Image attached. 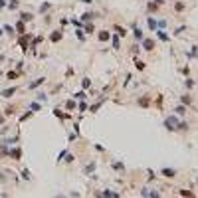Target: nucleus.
<instances>
[{"label": "nucleus", "mask_w": 198, "mask_h": 198, "mask_svg": "<svg viewBox=\"0 0 198 198\" xmlns=\"http://www.w3.org/2000/svg\"><path fill=\"white\" fill-rule=\"evenodd\" d=\"M141 42H143V48H145L147 52H152V50H155V40L145 38V36H143V40H141Z\"/></svg>", "instance_id": "f03ea898"}, {"label": "nucleus", "mask_w": 198, "mask_h": 198, "mask_svg": "<svg viewBox=\"0 0 198 198\" xmlns=\"http://www.w3.org/2000/svg\"><path fill=\"white\" fill-rule=\"evenodd\" d=\"M182 8H184V4H182V2H176V10H178V12H180Z\"/></svg>", "instance_id": "ea45409f"}, {"label": "nucleus", "mask_w": 198, "mask_h": 198, "mask_svg": "<svg viewBox=\"0 0 198 198\" xmlns=\"http://www.w3.org/2000/svg\"><path fill=\"white\" fill-rule=\"evenodd\" d=\"M174 115L184 117V115H186V105H176V107H174Z\"/></svg>", "instance_id": "1a4fd4ad"}, {"label": "nucleus", "mask_w": 198, "mask_h": 198, "mask_svg": "<svg viewBox=\"0 0 198 198\" xmlns=\"http://www.w3.org/2000/svg\"><path fill=\"white\" fill-rule=\"evenodd\" d=\"M147 24H149V28H151L152 32H155V30H157V20L152 18V16H149V18H147Z\"/></svg>", "instance_id": "9d476101"}, {"label": "nucleus", "mask_w": 198, "mask_h": 198, "mask_svg": "<svg viewBox=\"0 0 198 198\" xmlns=\"http://www.w3.org/2000/svg\"><path fill=\"white\" fill-rule=\"evenodd\" d=\"M186 87H188V89H192V87H194V81H192V79H186V83H184Z\"/></svg>", "instance_id": "c9c22d12"}, {"label": "nucleus", "mask_w": 198, "mask_h": 198, "mask_svg": "<svg viewBox=\"0 0 198 198\" xmlns=\"http://www.w3.org/2000/svg\"><path fill=\"white\" fill-rule=\"evenodd\" d=\"M2 34H4V30H2V28H0V36H2Z\"/></svg>", "instance_id": "49530a36"}, {"label": "nucleus", "mask_w": 198, "mask_h": 198, "mask_svg": "<svg viewBox=\"0 0 198 198\" xmlns=\"http://www.w3.org/2000/svg\"><path fill=\"white\" fill-rule=\"evenodd\" d=\"M178 194H180V196H194V192H190V190H180Z\"/></svg>", "instance_id": "c756f323"}, {"label": "nucleus", "mask_w": 198, "mask_h": 198, "mask_svg": "<svg viewBox=\"0 0 198 198\" xmlns=\"http://www.w3.org/2000/svg\"><path fill=\"white\" fill-rule=\"evenodd\" d=\"M2 30H4V32H6V34H10V36H14V34H16V32H14V28L10 26V24H6V26L2 28Z\"/></svg>", "instance_id": "412c9836"}, {"label": "nucleus", "mask_w": 198, "mask_h": 198, "mask_svg": "<svg viewBox=\"0 0 198 198\" xmlns=\"http://www.w3.org/2000/svg\"><path fill=\"white\" fill-rule=\"evenodd\" d=\"M46 99H48L46 93H40V95H38V101H46Z\"/></svg>", "instance_id": "58836bf2"}, {"label": "nucleus", "mask_w": 198, "mask_h": 198, "mask_svg": "<svg viewBox=\"0 0 198 198\" xmlns=\"http://www.w3.org/2000/svg\"><path fill=\"white\" fill-rule=\"evenodd\" d=\"M99 107H101V103H97V105H93V107H91V113H95V111L99 109Z\"/></svg>", "instance_id": "79ce46f5"}, {"label": "nucleus", "mask_w": 198, "mask_h": 198, "mask_svg": "<svg viewBox=\"0 0 198 198\" xmlns=\"http://www.w3.org/2000/svg\"><path fill=\"white\" fill-rule=\"evenodd\" d=\"M6 4H8L10 10H16V8H18V0H10V2H6Z\"/></svg>", "instance_id": "4be33fe9"}, {"label": "nucleus", "mask_w": 198, "mask_h": 198, "mask_svg": "<svg viewBox=\"0 0 198 198\" xmlns=\"http://www.w3.org/2000/svg\"><path fill=\"white\" fill-rule=\"evenodd\" d=\"M30 115H34V111H28V113H24V115H22V117H20V121H26V119L30 117Z\"/></svg>", "instance_id": "72a5a7b5"}, {"label": "nucleus", "mask_w": 198, "mask_h": 198, "mask_svg": "<svg viewBox=\"0 0 198 198\" xmlns=\"http://www.w3.org/2000/svg\"><path fill=\"white\" fill-rule=\"evenodd\" d=\"M91 85V79L89 77H83V87H89Z\"/></svg>", "instance_id": "e433bc0d"}, {"label": "nucleus", "mask_w": 198, "mask_h": 198, "mask_svg": "<svg viewBox=\"0 0 198 198\" xmlns=\"http://www.w3.org/2000/svg\"><path fill=\"white\" fill-rule=\"evenodd\" d=\"M81 2H85V4H91L93 0H81Z\"/></svg>", "instance_id": "c03bdc74"}, {"label": "nucleus", "mask_w": 198, "mask_h": 198, "mask_svg": "<svg viewBox=\"0 0 198 198\" xmlns=\"http://www.w3.org/2000/svg\"><path fill=\"white\" fill-rule=\"evenodd\" d=\"M113 168L119 171V172H123V165H121V163H113Z\"/></svg>", "instance_id": "7c9ffc66"}, {"label": "nucleus", "mask_w": 198, "mask_h": 198, "mask_svg": "<svg viewBox=\"0 0 198 198\" xmlns=\"http://www.w3.org/2000/svg\"><path fill=\"white\" fill-rule=\"evenodd\" d=\"M186 56H188V58H196V56H198V48L196 46H194V48H192V50H190V52H188V53H186Z\"/></svg>", "instance_id": "6ab92c4d"}, {"label": "nucleus", "mask_w": 198, "mask_h": 198, "mask_svg": "<svg viewBox=\"0 0 198 198\" xmlns=\"http://www.w3.org/2000/svg\"><path fill=\"white\" fill-rule=\"evenodd\" d=\"M180 101H182V105H186V107H188V105L192 103V99L188 97V95H182V97H180Z\"/></svg>", "instance_id": "a211bd4d"}, {"label": "nucleus", "mask_w": 198, "mask_h": 198, "mask_svg": "<svg viewBox=\"0 0 198 198\" xmlns=\"http://www.w3.org/2000/svg\"><path fill=\"white\" fill-rule=\"evenodd\" d=\"M165 129L166 131H178V125H180V121H178V117L176 115H168V117L165 119Z\"/></svg>", "instance_id": "f257e3e1"}, {"label": "nucleus", "mask_w": 198, "mask_h": 198, "mask_svg": "<svg viewBox=\"0 0 198 198\" xmlns=\"http://www.w3.org/2000/svg\"><path fill=\"white\" fill-rule=\"evenodd\" d=\"M131 52H133V53H137V52H139V44H135V46L131 48Z\"/></svg>", "instance_id": "a19ab883"}, {"label": "nucleus", "mask_w": 198, "mask_h": 198, "mask_svg": "<svg viewBox=\"0 0 198 198\" xmlns=\"http://www.w3.org/2000/svg\"><path fill=\"white\" fill-rule=\"evenodd\" d=\"M61 38H64V32H61V30H56V32L50 34V40H52V42H59Z\"/></svg>", "instance_id": "6e6552de"}, {"label": "nucleus", "mask_w": 198, "mask_h": 198, "mask_svg": "<svg viewBox=\"0 0 198 198\" xmlns=\"http://www.w3.org/2000/svg\"><path fill=\"white\" fill-rule=\"evenodd\" d=\"M66 107H67V109H75V107H77V105H75V99H69V101L66 103Z\"/></svg>", "instance_id": "cd10ccee"}, {"label": "nucleus", "mask_w": 198, "mask_h": 198, "mask_svg": "<svg viewBox=\"0 0 198 198\" xmlns=\"http://www.w3.org/2000/svg\"><path fill=\"white\" fill-rule=\"evenodd\" d=\"M20 155H22V151H20V149H14V151H10V157H12L14 160H18Z\"/></svg>", "instance_id": "dca6fc26"}, {"label": "nucleus", "mask_w": 198, "mask_h": 198, "mask_svg": "<svg viewBox=\"0 0 198 198\" xmlns=\"http://www.w3.org/2000/svg\"><path fill=\"white\" fill-rule=\"evenodd\" d=\"M14 30H18V34H24V22L20 20L18 24H16V28H14Z\"/></svg>", "instance_id": "5701e85b"}, {"label": "nucleus", "mask_w": 198, "mask_h": 198, "mask_svg": "<svg viewBox=\"0 0 198 198\" xmlns=\"http://www.w3.org/2000/svg\"><path fill=\"white\" fill-rule=\"evenodd\" d=\"M0 75H2V72H0Z\"/></svg>", "instance_id": "de8ad7c7"}, {"label": "nucleus", "mask_w": 198, "mask_h": 198, "mask_svg": "<svg viewBox=\"0 0 198 198\" xmlns=\"http://www.w3.org/2000/svg\"><path fill=\"white\" fill-rule=\"evenodd\" d=\"M196 182H198V180H196Z\"/></svg>", "instance_id": "09e8293b"}, {"label": "nucleus", "mask_w": 198, "mask_h": 198, "mask_svg": "<svg viewBox=\"0 0 198 198\" xmlns=\"http://www.w3.org/2000/svg\"><path fill=\"white\" fill-rule=\"evenodd\" d=\"M6 77H8V79H16V77H18V73H16V72H8Z\"/></svg>", "instance_id": "f704fd0d"}, {"label": "nucleus", "mask_w": 198, "mask_h": 198, "mask_svg": "<svg viewBox=\"0 0 198 198\" xmlns=\"http://www.w3.org/2000/svg\"><path fill=\"white\" fill-rule=\"evenodd\" d=\"M93 168H95V163H89V165L85 166V172H87V174H89V172H91Z\"/></svg>", "instance_id": "473e14b6"}, {"label": "nucleus", "mask_w": 198, "mask_h": 198, "mask_svg": "<svg viewBox=\"0 0 198 198\" xmlns=\"http://www.w3.org/2000/svg\"><path fill=\"white\" fill-rule=\"evenodd\" d=\"M44 83H46V77H38L36 81H32V83H30L28 87H30V89H38V87H40V85H44Z\"/></svg>", "instance_id": "39448f33"}, {"label": "nucleus", "mask_w": 198, "mask_h": 198, "mask_svg": "<svg viewBox=\"0 0 198 198\" xmlns=\"http://www.w3.org/2000/svg\"><path fill=\"white\" fill-rule=\"evenodd\" d=\"M4 6H6V0H0V10H2Z\"/></svg>", "instance_id": "37998d69"}, {"label": "nucleus", "mask_w": 198, "mask_h": 198, "mask_svg": "<svg viewBox=\"0 0 198 198\" xmlns=\"http://www.w3.org/2000/svg\"><path fill=\"white\" fill-rule=\"evenodd\" d=\"M87 95H85V91H75L73 93V99H75V101H79V99H85Z\"/></svg>", "instance_id": "2eb2a0df"}, {"label": "nucleus", "mask_w": 198, "mask_h": 198, "mask_svg": "<svg viewBox=\"0 0 198 198\" xmlns=\"http://www.w3.org/2000/svg\"><path fill=\"white\" fill-rule=\"evenodd\" d=\"M155 32H157V38L160 40V42H168V40H171V38H168V36H166V32H165V30H163V28H160V30H158V28H157Z\"/></svg>", "instance_id": "0eeeda50"}, {"label": "nucleus", "mask_w": 198, "mask_h": 198, "mask_svg": "<svg viewBox=\"0 0 198 198\" xmlns=\"http://www.w3.org/2000/svg\"><path fill=\"white\" fill-rule=\"evenodd\" d=\"M133 34H135V40H137V42H141V40H143V32H141V28H137V26H135Z\"/></svg>", "instance_id": "4468645a"}, {"label": "nucleus", "mask_w": 198, "mask_h": 198, "mask_svg": "<svg viewBox=\"0 0 198 198\" xmlns=\"http://www.w3.org/2000/svg\"><path fill=\"white\" fill-rule=\"evenodd\" d=\"M30 111H40V103H32V105H30Z\"/></svg>", "instance_id": "2f4dec72"}, {"label": "nucleus", "mask_w": 198, "mask_h": 198, "mask_svg": "<svg viewBox=\"0 0 198 198\" xmlns=\"http://www.w3.org/2000/svg\"><path fill=\"white\" fill-rule=\"evenodd\" d=\"M97 38H99V42H107V40L111 38V32H109V30H101V32L97 34Z\"/></svg>", "instance_id": "423d86ee"}, {"label": "nucleus", "mask_w": 198, "mask_h": 198, "mask_svg": "<svg viewBox=\"0 0 198 198\" xmlns=\"http://www.w3.org/2000/svg\"><path fill=\"white\" fill-rule=\"evenodd\" d=\"M160 174L165 178H174L176 176V171H172V168H160Z\"/></svg>", "instance_id": "20e7f679"}, {"label": "nucleus", "mask_w": 198, "mask_h": 198, "mask_svg": "<svg viewBox=\"0 0 198 198\" xmlns=\"http://www.w3.org/2000/svg\"><path fill=\"white\" fill-rule=\"evenodd\" d=\"M14 93H16V87H8V89H2V91H0V95H2L4 99H10Z\"/></svg>", "instance_id": "7ed1b4c3"}, {"label": "nucleus", "mask_w": 198, "mask_h": 198, "mask_svg": "<svg viewBox=\"0 0 198 198\" xmlns=\"http://www.w3.org/2000/svg\"><path fill=\"white\" fill-rule=\"evenodd\" d=\"M155 2H157V4H163V2H165V0H155Z\"/></svg>", "instance_id": "a18cd8bd"}, {"label": "nucleus", "mask_w": 198, "mask_h": 198, "mask_svg": "<svg viewBox=\"0 0 198 198\" xmlns=\"http://www.w3.org/2000/svg\"><path fill=\"white\" fill-rule=\"evenodd\" d=\"M97 16L95 12H85V14H81V20H85V22H89V20H93Z\"/></svg>", "instance_id": "f8f14e48"}, {"label": "nucleus", "mask_w": 198, "mask_h": 198, "mask_svg": "<svg viewBox=\"0 0 198 198\" xmlns=\"http://www.w3.org/2000/svg\"><path fill=\"white\" fill-rule=\"evenodd\" d=\"M135 67L143 72V69H145V61H141V59H135Z\"/></svg>", "instance_id": "aec40b11"}, {"label": "nucleus", "mask_w": 198, "mask_h": 198, "mask_svg": "<svg viewBox=\"0 0 198 198\" xmlns=\"http://www.w3.org/2000/svg\"><path fill=\"white\" fill-rule=\"evenodd\" d=\"M46 10H50V2H44V4L40 6V14H44Z\"/></svg>", "instance_id": "a878e982"}, {"label": "nucleus", "mask_w": 198, "mask_h": 198, "mask_svg": "<svg viewBox=\"0 0 198 198\" xmlns=\"http://www.w3.org/2000/svg\"><path fill=\"white\" fill-rule=\"evenodd\" d=\"M75 38H77V40H85V34L81 32V28H77V30H75Z\"/></svg>", "instance_id": "b1692460"}, {"label": "nucleus", "mask_w": 198, "mask_h": 198, "mask_svg": "<svg viewBox=\"0 0 198 198\" xmlns=\"http://www.w3.org/2000/svg\"><path fill=\"white\" fill-rule=\"evenodd\" d=\"M66 155H67V149H64V151L58 155V163H59V160H64V158H66Z\"/></svg>", "instance_id": "c85d7f7f"}, {"label": "nucleus", "mask_w": 198, "mask_h": 198, "mask_svg": "<svg viewBox=\"0 0 198 198\" xmlns=\"http://www.w3.org/2000/svg\"><path fill=\"white\" fill-rule=\"evenodd\" d=\"M101 196H113V198H117L119 194H117V192H111V190H105V192H101Z\"/></svg>", "instance_id": "bb28decb"}, {"label": "nucleus", "mask_w": 198, "mask_h": 198, "mask_svg": "<svg viewBox=\"0 0 198 198\" xmlns=\"http://www.w3.org/2000/svg\"><path fill=\"white\" fill-rule=\"evenodd\" d=\"M32 18H34V16L30 12H22V14H20V20H22V22H30Z\"/></svg>", "instance_id": "ddd939ff"}, {"label": "nucleus", "mask_w": 198, "mask_h": 198, "mask_svg": "<svg viewBox=\"0 0 198 198\" xmlns=\"http://www.w3.org/2000/svg\"><path fill=\"white\" fill-rule=\"evenodd\" d=\"M115 32H117V36H121V38L127 36V30H125V28H121V26H115Z\"/></svg>", "instance_id": "f3484780"}, {"label": "nucleus", "mask_w": 198, "mask_h": 198, "mask_svg": "<svg viewBox=\"0 0 198 198\" xmlns=\"http://www.w3.org/2000/svg\"><path fill=\"white\" fill-rule=\"evenodd\" d=\"M77 109H79V111H85V109H87V103L83 101V99H79V105H77Z\"/></svg>", "instance_id": "393cba45"}, {"label": "nucleus", "mask_w": 198, "mask_h": 198, "mask_svg": "<svg viewBox=\"0 0 198 198\" xmlns=\"http://www.w3.org/2000/svg\"><path fill=\"white\" fill-rule=\"evenodd\" d=\"M113 42V50H119V36L117 34H111V38H109Z\"/></svg>", "instance_id": "9b49d317"}, {"label": "nucleus", "mask_w": 198, "mask_h": 198, "mask_svg": "<svg viewBox=\"0 0 198 198\" xmlns=\"http://www.w3.org/2000/svg\"><path fill=\"white\" fill-rule=\"evenodd\" d=\"M73 160H75L73 155H66V163H73Z\"/></svg>", "instance_id": "4c0bfd02"}]
</instances>
